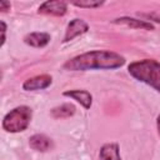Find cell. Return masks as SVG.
I'll use <instances>...</instances> for the list:
<instances>
[{
	"label": "cell",
	"mask_w": 160,
	"mask_h": 160,
	"mask_svg": "<svg viewBox=\"0 0 160 160\" xmlns=\"http://www.w3.org/2000/svg\"><path fill=\"white\" fill-rule=\"evenodd\" d=\"M88 30H89V25L82 19H72L68 24V28H66L65 36H64V40L62 41L64 42H68V41L72 40L74 38L81 35V34H85Z\"/></svg>",
	"instance_id": "6"
},
{
	"label": "cell",
	"mask_w": 160,
	"mask_h": 160,
	"mask_svg": "<svg viewBox=\"0 0 160 160\" xmlns=\"http://www.w3.org/2000/svg\"><path fill=\"white\" fill-rule=\"evenodd\" d=\"M52 82V78L48 74H42V75H36L34 78H30L28 80H25V82L22 84V89L26 91H35V90H44L46 88H49Z\"/></svg>",
	"instance_id": "5"
},
{
	"label": "cell",
	"mask_w": 160,
	"mask_h": 160,
	"mask_svg": "<svg viewBox=\"0 0 160 160\" xmlns=\"http://www.w3.org/2000/svg\"><path fill=\"white\" fill-rule=\"evenodd\" d=\"M112 22H115V24H121V25H126V26H130V28H132V29L154 30L152 24H150V22H148V21H145V20H139V19L128 18V16L118 18V19H115Z\"/></svg>",
	"instance_id": "10"
},
{
	"label": "cell",
	"mask_w": 160,
	"mask_h": 160,
	"mask_svg": "<svg viewBox=\"0 0 160 160\" xmlns=\"http://www.w3.org/2000/svg\"><path fill=\"white\" fill-rule=\"evenodd\" d=\"M66 10H68L66 2L59 1V0H52V1L42 2L39 6L38 12L39 14H46V15H54V16H62L66 14Z\"/></svg>",
	"instance_id": "4"
},
{
	"label": "cell",
	"mask_w": 160,
	"mask_h": 160,
	"mask_svg": "<svg viewBox=\"0 0 160 160\" xmlns=\"http://www.w3.org/2000/svg\"><path fill=\"white\" fill-rule=\"evenodd\" d=\"M101 160H121L119 154V146L115 142H109L101 146L100 149Z\"/></svg>",
	"instance_id": "11"
},
{
	"label": "cell",
	"mask_w": 160,
	"mask_h": 160,
	"mask_svg": "<svg viewBox=\"0 0 160 160\" xmlns=\"http://www.w3.org/2000/svg\"><path fill=\"white\" fill-rule=\"evenodd\" d=\"M75 114V106L72 104H62L60 106H56L51 110V115L55 119L61 118H69Z\"/></svg>",
	"instance_id": "12"
},
{
	"label": "cell",
	"mask_w": 160,
	"mask_h": 160,
	"mask_svg": "<svg viewBox=\"0 0 160 160\" xmlns=\"http://www.w3.org/2000/svg\"><path fill=\"white\" fill-rule=\"evenodd\" d=\"M29 145L31 149L36 150V151H41V152H45V151H49L52 146L51 144V140L44 135V134H35L32 135L30 139H29Z\"/></svg>",
	"instance_id": "8"
},
{
	"label": "cell",
	"mask_w": 160,
	"mask_h": 160,
	"mask_svg": "<svg viewBox=\"0 0 160 160\" xmlns=\"http://www.w3.org/2000/svg\"><path fill=\"white\" fill-rule=\"evenodd\" d=\"M10 8H11V5H10V2L9 1H5V0H1L0 1V10L1 11H8V10H10Z\"/></svg>",
	"instance_id": "15"
},
{
	"label": "cell",
	"mask_w": 160,
	"mask_h": 160,
	"mask_svg": "<svg viewBox=\"0 0 160 160\" xmlns=\"http://www.w3.org/2000/svg\"><path fill=\"white\" fill-rule=\"evenodd\" d=\"M50 39L48 32H30L24 38V42L32 48H44L50 42Z\"/></svg>",
	"instance_id": "9"
},
{
	"label": "cell",
	"mask_w": 160,
	"mask_h": 160,
	"mask_svg": "<svg viewBox=\"0 0 160 160\" xmlns=\"http://www.w3.org/2000/svg\"><path fill=\"white\" fill-rule=\"evenodd\" d=\"M129 74L138 81L154 88L160 92V62L154 59L134 61L128 66Z\"/></svg>",
	"instance_id": "2"
},
{
	"label": "cell",
	"mask_w": 160,
	"mask_h": 160,
	"mask_svg": "<svg viewBox=\"0 0 160 160\" xmlns=\"http://www.w3.org/2000/svg\"><path fill=\"white\" fill-rule=\"evenodd\" d=\"M32 111L29 106L21 105L10 110L2 119V129L8 132H20L26 130L31 121Z\"/></svg>",
	"instance_id": "3"
},
{
	"label": "cell",
	"mask_w": 160,
	"mask_h": 160,
	"mask_svg": "<svg viewBox=\"0 0 160 160\" xmlns=\"http://www.w3.org/2000/svg\"><path fill=\"white\" fill-rule=\"evenodd\" d=\"M156 125H158V130H159V135H160V114L158 115V119H156Z\"/></svg>",
	"instance_id": "16"
},
{
	"label": "cell",
	"mask_w": 160,
	"mask_h": 160,
	"mask_svg": "<svg viewBox=\"0 0 160 160\" xmlns=\"http://www.w3.org/2000/svg\"><path fill=\"white\" fill-rule=\"evenodd\" d=\"M0 25H1V44H0V46H2L5 44V40H6V36H5V34H6V24L4 21H1Z\"/></svg>",
	"instance_id": "14"
},
{
	"label": "cell",
	"mask_w": 160,
	"mask_h": 160,
	"mask_svg": "<svg viewBox=\"0 0 160 160\" xmlns=\"http://www.w3.org/2000/svg\"><path fill=\"white\" fill-rule=\"evenodd\" d=\"M64 96H69L74 100H76L78 102H80L85 109H90L91 104H92V95L86 91V90H79V89H75V90H66L62 92Z\"/></svg>",
	"instance_id": "7"
},
{
	"label": "cell",
	"mask_w": 160,
	"mask_h": 160,
	"mask_svg": "<svg viewBox=\"0 0 160 160\" xmlns=\"http://www.w3.org/2000/svg\"><path fill=\"white\" fill-rule=\"evenodd\" d=\"M125 64V58L118 52L109 50H94L78 55L64 64L69 71H86V70H109L118 69Z\"/></svg>",
	"instance_id": "1"
},
{
	"label": "cell",
	"mask_w": 160,
	"mask_h": 160,
	"mask_svg": "<svg viewBox=\"0 0 160 160\" xmlns=\"http://www.w3.org/2000/svg\"><path fill=\"white\" fill-rule=\"evenodd\" d=\"M75 6L79 8H86V9H94V8H99L104 4V1H99V0H85V1H75L72 2Z\"/></svg>",
	"instance_id": "13"
}]
</instances>
